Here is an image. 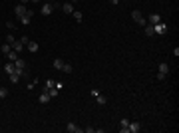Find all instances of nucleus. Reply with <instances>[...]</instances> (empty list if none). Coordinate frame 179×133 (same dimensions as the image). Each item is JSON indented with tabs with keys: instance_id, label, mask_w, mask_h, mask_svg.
<instances>
[{
	"instance_id": "obj_1",
	"label": "nucleus",
	"mask_w": 179,
	"mask_h": 133,
	"mask_svg": "<svg viewBox=\"0 0 179 133\" xmlns=\"http://www.w3.org/2000/svg\"><path fill=\"white\" fill-rule=\"evenodd\" d=\"M132 18H134V20L137 22V24H139V26H145V24H147L145 16H143V14H141L139 10H134V12H132Z\"/></svg>"
},
{
	"instance_id": "obj_2",
	"label": "nucleus",
	"mask_w": 179,
	"mask_h": 133,
	"mask_svg": "<svg viewBox=\"0 0 179 133\" xmlns=\"http://www.w3.org/2000/svg\"><path fill=\"white\" fill-rule=\"evenodd\" d=\"M32 16H34V12H32V10H26V14H24V16H20V22H22L24 26H28V24H30V20H32Z\"/></svg>"
},
{
	"instance_id": "obj_3",
	"label": "nucleus",
	"mask_w": 179,
	"mask_h": 133,
	"mask_svg": "<svg viewBox=\"0 0 179 133\" xmlns=\"http://www.w3.org/2000/svg\"><path fill=\"white\" fill-rule=\"evenodd\" d=\"M151 26H153V32H155V34H165V32H167V26H165L163 22H159V24H151Z\"/></svg>"
},
{
	"instance_id": "obj_4",
	"label": "nucleus",
	"mask_w": 179,
	"mask_h": 133,
	"mask_svg": "<svg viewBox=\"0 0 179 133\" xmlns=\"http://www.w3.org/2000/svg\"><path fill=\"white\" fill-rule=\"evenodd\" d=\"M66 131H70V133H82V127H78L74 121H70V123L66 125Z\"/></svg>"
},
{
	"instance_id": "obj_5",
	"label": "nucleus",
	"mask_w": 179,
	"mask_h": 133,
	"mask_svg": "<svg viewBox=\"0 0 179 133\" xmlns=\"http://www.w3.org/2000/svg\"><path fill=\"white\" fill-rule=\"evenodd\" d=\"M52 10H54V8H52V2H46V4H42V8H40V12H42L44 16H50Z\"/></svg>"
},
{
	"instance_id": "obj_6",
	"label": "nucleus",
	"mask_w": 179,
	"mask_h": 133,
	"mask_svg": "<svg viewBox=\"0 0 179 133\" xmlns=\"http://www.w3.org/2000/svg\"><path fill=\"white\" fill-rule=\"evenodd\" d=\"M26 10H28V8H26V4H16V6H14L16 16H24V14H26Z\"/></svg>"
},
{
	"instance_id": "obj_7",
	"label": "nucleus",
	"mask_w": 179,
	"mask_h": 133,
	"mask_svg": "<svg viewBox=\"0 0 179 133\" xmlns=\"http://www.w3.org/2000/svg\"><path fill=\"white\" fill-rule=\"evenodd\" d=\"M60 10H62L64 14H72V12H74V4H72V2H66V4H62Z\"/></svg>"
},
{
	"instance_id": "obj_8",
	"label": "nucleus",
	"mask_w": 179,
	"mask_h": 133,
	"mask_svg": "<svg viewBox=\"0 0 179 133\" xmlns=\"http://www.w3.org/2000/svg\"><path fill=\"white\" fill-rule=\"evenodd\" d=\"M12 50H14V52H18V54H20V52H22V50H24V44H22V42H20V40H14V42H12Z\"/></svg>"
},
{
	"instance_id": "obj_9",
	"label": "nucleus",
	"mask_w": 179,
	"mask_h": 133,
	"mask_svg": "<svg viewBox=\"0 0 179 133\" xmlns=\"http://www.w3.org/2000/svg\"><path fill=\"white\" fill-rule=\"evenodd\" d=\"M4 72L10 76V74H14V72H16V66H14L12 62H8V64H4Z\"/></svg>"
},
{
	"instance_id": "obj_10",
	"label": "nucleus",
	"mask_w": 179,
	"mask_h": 133,
	"mask_svg": "<svg viewBox=\"0 0 179 133\" xmlns=\"http://www.w3.org/2000/svg\"><path fill=\"white\" fill-rule=\"evenodd\" d=\"M130 131L132 133H139L141 131V125H139L137 121H130Z\"/></svg>"
},
{
	"instance_id": "obj_11",
	"label": "nucleus",
	"mask_w": 179,
	"mask_h": 133,
	"mask_svg": "<svg viewBox=\"0 0 179 133\" xmlns=\"http://www.w3.org/2000/svg\"><path fill=\"white\" fill-rule=\"evenodd\" d=\"M26 48H28V50H30L32 54H36V52L40 50V46H38V42H28V44H26Z\"/></svg>"
},
{
	"instance_id": "obj_12",
	"label": "nucleus",
	"mask_w": 179,
	"mask_h": 133,
	"mask_svg": "<svg viewBox=\"0 0 179 133\" xmlns=\"http://www.w3.org/2000/svg\"><path fill=\"white\" fill-rule=\"evenodd\" d=\"M161 22V16L159 14H149V22L147 24H159Z\"/></svg>"
},
{
	"instance_id": "obj_13",
	"label": "nucleus",
	"mask_w": 179,
	"mask_h": 133,
	"mask_svg": "<svg viewBox=\"0 0 179 133\" xmlns=\"http://www.w3.org/2000/svg\"><path fill=\"white\" fill-rule=\"evenodd\" d=\"M143 34H145V36H153V34H155V32H153V26H151V24H145V26H143Z\"/></svg>"
},
{
	"instance_id": "obj_14",
	"label": "nucleus",
	"mask_w": 179,
	"mask_h": 133,
	"mask_svg": "<svg viewBox=\"0 0 179 133\" xmlns=\"http://www.w3.org/2000/svg\"><path fill=\"white\" fill-rule=\"evenodd\" d=\"M6 58H8V62H16V60H18V52H14V50H10V52L6 54Z\"/></svg>"
},
{
	"instance_id": "obj_15",
	"label": "nucleus",
	"mask_w": 179,
	"mask_h": 133,
	"mask_svg": "<svg viewBox=\"0 0 179 133\" xmlns=\"http://www.w3.org/2000/svg\"><path fill=\"white\" fill-rule=\"evenodd\" d=\"M159 74H165V76H167V74H169V64L161 62V64H159Z\"/></svg>"
},
{
	"instance_id": "obj_16",
	"label": "nucleus",
	"mask_w": 179,
	"mask_h": 133,
	"mask_svg": "<svg viewBox=\"0 0 179 133\" xmlns=\"http://www.w3.org/2000/svg\"><path fill=\"white\" fill-rule=\"evenodd\" d=\"M50 99H52V97H50V93H48V91H44V93L38 97V101H40V103H48Z\"/></svg>"
},
{
	"instance_id": "obj_17",
	"label": "nucleus",
	"mask_w": 179,
	"mask_h": 133,
	"mask_svg": "<svg viewBox=\"0 0 179 133\" xmlns=\"http://www.w3.org/2000/svg\"><path fill=\"white\" fill-rule=\"evenodd\" d=\"M62 72H64V74H72V72H74V66L64 62V66H62Z\"/></svg>"
},
{
	"instance_id": "obj_18",
	"label": "nucleus",
	"mask_w": 179,
	"mask_h": 133,
	"mask_svg": "<svg viewBox=\"0 0 179 133\" xmlns=\"http://www.w3.org/2000/svg\"><path fill=\"white\" fill-rule=\"evenodd\" d=\"M96 101H98L100 105H106V103H108V97L102 95V93H98V95H96Z\"/></svg>"
},
{
	"instance_id": "obj_19",
	"label": "nucleus",
	"mask_w": 179,
	"mask_h": 133,
	"mask_svg": "<svg viewBox=\"0 0 179 133\" xmlns=\"http://www.w3.org/2000/svg\"><path fill=\"white\" fill-rule=\"evenodd\" d=\"M52 64H54V68H56V70H62V66H64V60H60V58H56V60H54Z\"/></svg>"
},
{
	"instance_id": "obj_20",
	"label": "nucleus",
	"mask_w": 179,
	"mask_h": 133,
	"mask_svg": "<svg viewBox=\"0 0 179 133\" xmlns=\"http://www.w3.org/2000/svg\"><path fill=\"white\" fill-rule=\"evenodd\" d=\"M8 80H10L12 84H18V82H20V76H18V74L14 72V74H10V76H8Z\"/></svg>"
},
{
	"instance_id": "obj_21",
	"label": "nucleus",
	"mask_w": 179,
	"mask_h": 133,
	"mask_svg": "<svg viewBox=\"0 0 179 133\" xmlns=\"http://www.w3.org/2000/svg\"><path fill=\"white\" fill-rule=\"evenodd\" d=\"M0 50H2V54H8V52H10V50H12V46L8 44V42H4V44L0 46Z\"/></svg>"
},
{
	"instance_id": "obj_22",
	"label": "nucleus",
	"mask_w": 179,
	"mask_h": 133,
	"mask_svg": "<svg viewBox=\"0 0 179 133\" xmlns=\"http://www.w3.org/2000/svg\"><path fill=\"white\" fill-rule=\"evenodd\" d=\"M72 16L76 18V22H82V20H84V16H82V12H78V10H74V12H72Z\"/></svg>"
},
{
	"instance_id": "obj_23",
	"label": "nucleus",
	"mask_w": 179,
	"mask_h": 133,
	"mask_svg": "<svg viewBox=\"0 0 179 133\" xmlns=\"http://www.w3.org/2000/svg\"><path fill=\"white\" fill-rule=\"evenodd\" d=\"M48 93H50V97H58V95H60V89L52 88V89H48Z\"/></svg>"
},
{
	"instance_id": "obj_24",
	"label": "nucleus",
	"mask_w": 179,
	"mask_h": 133,
	"mask_svg": "<svg viewBox=\"0 0 179 133\" xmlns=\"http://www.w3.org/2000/svg\"><path fill=\"white\" fill-rule=\"evenodd\" d=\"M14 66H16V68H20V70H22V68H26V62H24V60H22V58H18V60H16V64H14Z\"/></svg>"
},
{
	"instance_id": "obj_25",
	"label": "nucleus",
	"mask_w": 179,
	"mask_h": 133,
	"mask_svg": "<svg viewBox=\"0 0 179 133\" xmlns=\"http://www.w3.org/2000/svg\"><path fill=\"white\" fill-rule=\"evenodd\" d=\"M54 84H56V82H54V80H46V84H44L46 91H48V89H52V88H54Z\"/></svg>"
},
{
	"instance_id": "obj_26",
	"label": "nucleus",
	"mask_w": 179,
	"mask_h": 133,
	"mask_svg": "<svg viewBox=\"0 0 179 133\" xmlns=\"http://www.w3.org/2000/svg\"><path fill=\"white\" fill-rule=\"evenodd\" d=\"M4 97H8V89H6V88H0V99H4Z\"/></svg>"
},
{
	"instance_id": "obj_27",
	"label": "nucleus",
	"mask_w": 179,
	"mask_h": 133,
	"mask_svg": "<svg viewBox=\"0 0 179 133\" xmlns=\"http://www.w3.org/2000/svg\"><path fill=\"white\" fill-rule=\"evenodd\" d=\"M120 125H122V127H130V121H128V119H126V117H124V119H122V121H120Z\"/></svg>"
},
{
	"instance_id": "obj_28",
	"label": "nucleus",
	"mask_w": 179,
	"mask_h": 133,
	"mask_svg": "<svg viewBox=\"0 0 179 133\" xmlns=\"http://www.w3.org/2000/svg\"><path fill=\"white\" fill-rule=\"evenodd\" d=\"M14 40H16V38H14L12 34H8V36H6V42H8V44H10V46H12V42H14Z\"/></svg>"
},
{
	"instance_id": "obj_29",
	"label": "nucleus",
	"mask_w": 179,
	"mask_h": 133,
	"mask_svg": "<svg viewBox=\"0 0 179 133\" xmlns=\"http://www.w3.org/2000/svg\"><path fill=\"white\" fill-rule=\"evenodd\" d=\"M157 80H159V82H163V80H167V76H165V74H159V72H157Z\"/></svg>"
},
{
	"instance_id": "obj_30",
	"label": "nucleus",
	"mask_w": 179,
	"mask_h": 133,
	"mask_svg": "<svg viewBox=\"0 0 179 133\" xmlns=\"http://www.w3.org/2000/svg\"><path fill=\"white\" fill-rule=\"evenodd\" d=\"M6 28L8 30H14V22H6Z\"/></svg>"
},
{
	"instance_id": "obj_31",
	"label": "nucleus",
	"mask_w": 179,
	"mask_h": 133,
	"mask_svg": "<svg viewBox=\"0 0 179 133\" xmlns=\"http://www.w3.org/2000/svg\"><path fill=\"white\" fill-rule=\"evenodd\" d=\"M20 42H22V44L26 46V44H28V42H30V40H28V38H26V36H22V38H20Z\"/></svg>"
},
{
	"instance_id": "obj_32",
	"label": "nucleus",
	"mask_w": 179,
	"mask_h": 133,
	"mask_svg": "<svg viewBox=\"0 0 179 133\" xmlns=\"http://www.w3.org/2000/svg\"><path fill=\"white\" fill-rule=\"evenodd\" d=\"M54 88H58L60 91H62V88H64V84H60V82H56V84H54Z\"/></svg>"
},
{
	"instance_id": "obj_33",
	"label": "nucleus",
	"mask_w": 179,
	"mask_h": 133,
	"mask_svg": "<svg viewBox=\"0 0 179 133\" xmlns=\"http://www.w3.org/2000/svg\"><path fill=\"white\" fill-rule=\"evenodd\" d=\"M28 2H30V0H20V4H28Z\"/></svg>"
},
{
	"instance_id": "obj_34",
	"label": "nucleus",
	"mask_w": 179,
	"mask_h": 133,
	"mask_svg": "<svg viewBox=\"0 0 179 133\" xmlns=\"http://www.w3.org/2000/svg\"><path fill=\"white\" fill-rule=\"evenodd\" d=\"M110 2H112V4H118V2H120V0H110Z\"/></svg>"
},
{
	"instance_id": "obj_35",
	"label": "nucleus",
	"mask_w": 179,
	"mask_h": 133,
	"mask_svg": "<svg viewBox=\"0 0 179 133\" xmlns=\"http://www.w3.org/2000/svg\"><path fill=\"white\" fill-rule=\"evenodd\" d=\"M70 2H72V4H74V2H78V0H70Z\"/></svg>"
},
{
	"instance_id": "obj_36",
	"label": "nucleus",
	"mask_w": 179,
	"mask_h": 133,
	"mask_svg": "<svg viewBox=\"0 0 179 133\" xmlns=\"http://www.w3.org/2000/svg\"><path fill=\"white\" fill-rule=\"evenodd\" d=\"M30 2H40V0H30Z\"/></svg>"
}]
</instances>
